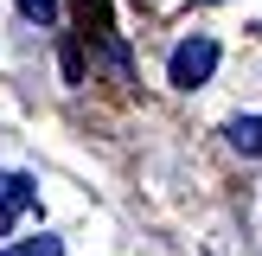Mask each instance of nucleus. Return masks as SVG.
<instances>
[{"label": "nucleus", "mask_w": 262, "mask_h": 256, "mask_svg": "<svg viewBox=\"0 0 262 256\" xmlns=\"http://www.w3.org/2000/svg\"><path fill=\"white\" fill-rule=\"evenodd\" d=\"M19 13L32 26H51V19H58V0H19Z\"/></svg>", "instance_id": "5"}, {"label": "nucleus", "mask_w": 262, "mask_h": 256, "mask_svg": "<svg viewBox=\"0 0 262 256\" xmlns=\"http://www.w3.org/2000/svg\"><path fill=\"white\" fill-rule=\"evenodd\" d=\"M0 256H64V237H26V243H13Z\"/></svg>", "instance_id": "4"}, {"label": "nucleus", "mask_w": 262, "mask_h": 256, "mask_svg": "<svg viewBox=\"0 0 262 256\" xmlns=\"http://www.w3.org/2000/svg\"><path fill=\"white\" fill-rule=\"evenodd\" d=\"M230 147L262 160V115H237V122H230Z\"/></svg>", "instance_id": "3"}, {"label": "nucleus", "mask_w": 262, "mask_h": 256, "mask_svg": "<svg viewBox=\"0 0 262 256\" xmlns=\"http://www.w3.org/2000/svg\"><path fill=\"white\" fill-rule=\"evenodd\" d=\"M32 205H38V186H32V179H26V173H0V230H13Z\"/></svg>", "instance_id": "2"}, {"label": "nucleus", "mask_w": 262, "mask_h": 256, "mask_svg": "<svg viewBox=\"0 0 262 256\" xmlns=\"http://www.w3.org/2000/svg\"><path fill=\"white\" fill-rule=\"evenodd\" d=\"M211 71H217V38H205V32L179 38V45H173V58H166V77H173L179 90L211 83Z\"/></svg>", "instance_id": "1"}]
</instances>
